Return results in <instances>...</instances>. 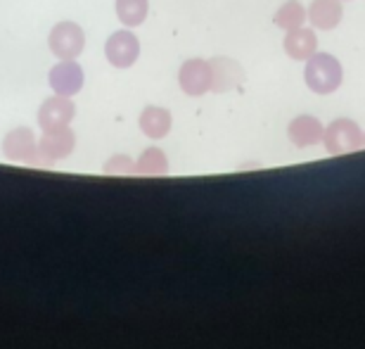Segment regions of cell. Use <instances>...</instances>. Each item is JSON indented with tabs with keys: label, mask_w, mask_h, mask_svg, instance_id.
Wrapping results in <instances>:
<instances>
[{
	"label": "cell",
	"mask_w": 365,
	"mask_h": 349,
	"mask_svg": "<svg viewBox=\"0 0 365 349\" xmlns=\"http://www.w3.org/2000/svg\"><path fill=\"white\" fill-rule=\"evenodd\" d=\"M341 64L334 55L330 53H313L309 60H306V86L318 93V96H330L341 86Z\"/></svg>",
	"instance_id": "6da1fadb"
},
{
	"label": "cell",
	"mask_w": 365,
	"mask_h": 349,
	"mask_svg": "<svg viewBox=\"0 0 365 349\" xmlns=\"http://www.w3.org/2000/svg\"><path fill=\"white\" fill-rule=\"evenodd\" d=\"M178 84L185 96L200 98L211 91V64L207 60H187L178 71Z\"/></svg>",
	"instance_id": "8992f818"
},
{
	"label": "cell",
	"mask_w": 365,
	"mask_h": 349,
	"mask_svg": "<svg viewBox=\"0 0 365 349\" xmlns=\"http://www.w3.org/2000/svg\"><path fill=\"white\" fill-rule=\"evenodd\" d=\"M74 114H76L74 100L67 98V96H55V98H48L46 103L41 105L38 123H41L43 131L64 128V126H69V123H71Z\"/></svg>",
	"instance_id": "52a82bcc"
},
{
	"label": "cell",
	"mask_w": 365,
	"mask_h": 349,
	"mask_svg": "<svg viewBox=\"0 0 365 349\" xmlns=\"http://www.w3.org/2000/svg\"><path fill=\"white\" fill-rule=\"evenodd\" d=\"M211 91L214 93H225L242 81L245 71L235 60H228V57H216L211 60Z\"/></svg>",
	"instance_id": "8fae6325"
},
{
	"label": "cell",
	"mask_w": 365,
	"mask_h": 349,
	"mask_svg": "<svg viewBox=\"0 0 365 349\" xmlns=\"http://www.w3.org/2000/svg\"><path fill=\"white\" fill-rule=\"evenodd\" d=\"M273 21H275V26L284 29V31H292V29L304 26L306 10L302 7V3H297V0H289V3H284L280 10L275 12Z\"/></svg>",
	"instance_id": "2e32d148"
},
{
	"label": "cell",
	"mask_w": 365,
	"mask_h": 349,
	"mask_svg": "<svg viewBox=\"0 0 365 349\" xmlns=\"http://www.w3.org/2000/svg\"><path fill=\"white\" fill-rule=\"evenodd\" d=\"M323 143L330 155H346V152L363 148V131L351 119H334L325 128Z\"/></svg>",
	"instance_id": "3957f363"
},
{
	"label": "cell",
	"mask_w": 365,
	"mask_h": 349,
	"mask_svg": "<svg viewBox=\"0 0 365 349\" xmlns=\"http://www.w3.org/2000/svg\"><path fill=\"white\" fill-rule=\"evenodd\" d=\"M105 55H107V62L112 64V67L128 69V67H133L138 55H140V43H138L135 34L121 29V31H114L107 39Z\"/></svg>",
	"instance_id": "277c9868"
},
{
	"label": "cell",
	"mask_w": 365,
	"mask_h": 349,
	"mask_svg": "<svg viewBox=\"0 0 365 349\" xmlns=\"http://www.w3.org/2000/svg\"><path fill=\"white\" fill-rule=\"evenodd\" d=\"M83 69L76 60H62L57 62L48 74V84L57 96H76L83 88Z\"/></svg>",
	"instance_id": "5b68a950"
},
{
	"label": "cell",
	"mask_w": 365,
	"mask_h": 349,
	"mask_svg": "<svg viewBox=\"0 0 365 349\" xmlns=\"http://www.w3.org/2000/svg\"><path fill=\"white\" fill-rule=\"evenodd\" d=\"M105 171H126V173H130L133 171V162H130L128 157H121V155H116L112 162H109L107 166H105Z\"/></svg>",
	"instance_id": "ac0fdd59"
},
{
	"label": "cell",
	"mask_w": 365,
	"mask_h": 349,
	"mask_svg": "<svg viewBox=\"0 0 365 349\" xmlns=\"http://www.w3.org/2000/svg\"><path fill=\"white\" fill-rule=\"evenodd\" d=\"M148 0H116V17L123 26H140L148 17Z\"/></svg>",
	"instance_id": "9a60e30c"
},
{
	"label": "cell",
	"mask_w": 365,
	"mask_h": 349,
	"mask_svg": "<svg viewBox=\"0 0 365 349\" xmlns=\"http://www.w3.org/2000/svg\"><path fill=\"white\" fill-rule=\"evenodd\" d=\"M140 128L150 138H164L171 131V112L164 107H145L140 112Z\"/></svg>",
	"instance_id": "5bb4252c"
},
{
	"label": "cell",
	"mask_w": 365,
	"mask_h": 349,
	"mask_svg": "<svg viewBox=\"0 0 365 349\" xmlns=\"http://www.w3.org/2000/svg\"><path fill=\"white\" fill-rule=\"evenodd\" d=\"M169 169V162H166V155L159 148H148L138 159V171L148 173V176H162Z\"/></svg>",
	"instance_id": "e0dca14e"
},
{
	"label": "cell",
	"mask_w": 365,
	"mask_h": 349,
	"mask_svg": "<svg viewBox=\"0 0 365 349\" xmlns=\"http://www.w3.org/2000/svg\"><path fill=\"white\" fill-rule=\"evenodd\" d=\"M3 152H5L7 159H17V162H31V159L38 155L34 131L26 128V126L12 128L10 133L5 136V141H3Z\"/></svg>",
	"instance_id": "9c48e42d"
},
{
	"label": "cell",
	"mask_w": 365,
	"mask_h": 349,
	"mask_svg": "<svg viewBox=\"0 0 365 349\" xmlns=\"http://www.w3.org/2000/svg\"><path fill=\"white\" fill-rule=\"evenodd\" d=\"M284 53H287L292 60H309L313 53H318V39L313 29H292L284 36Z\"/></svg>",
	"instance_id": "7c38bea8"
},
{
	"label": "cell",
	"mask_w": 365,
	"mask_h": 349,
	"mask_svg": "<svg viewBox=\"0 0 365 349\" xmlns=\"http://www.w3.org/2000/svg\"><path fill=\"white\" fill-rule=\"evenodd\" d=\"M48 46L50 53L60 60H76L83 53L86 34L76 21H57L48 36Z\"/></svg>",
	"instance_id": "7a4b0ae2"
},
{
	"label": "cell",
	"mask_w": 365,
	"mask_h": 349,
	"mask_svg": "<svg viewBox=\"0 0 365 349\" xmlns=\"http://www.w3.org/2000/svg\"><path fill=\"white\" fill-rule=\"evenodd\" d=\"M363 148H365V133H363Z\"/></svg>",
	"instance_id": "d6986e66"
},
{
	"label": "cell",
	"mask_w": 365,
	"mask_h": 349,
	"mask_svg": "<svg viewBox=\"0 0 365 349\" xmlns=\"http://www.w3.org/2000/svg\"><path fill=\"white\" fill-rule=\"evenodd\" d=\"M287 136L297 148H311V145L323 141L325 126L316 119V116L302 114V116H297V119H292L289 128H287Z\"/></svg>",
	"instance_id": "30bf717a"
},
{
	"label": "cell",
	"mask_w": 365,
	"mask_h": 349,
	"mask_svg": "<svg viewBox=\"0 0 365 349\" xmlns=\"http://www.w3.org/2000/svg\"><path fill=\"white\" fill-rule=\"evenodd\" d=\"M76 145V133L69 126L46 131V136L38 143V155L43 157V162H55V159H64L71 155Z\"/></svg>",
	"instance_id": "ba28073f"
},
{
	"label": "cell",
	"mask_w": 365,
	"mask_h": 349,
	"mask_svg": "<svg viewBox=\"0 0 365 349\" xmlns=\"http://www.w3.org/2000/svg\"><path fill=\"white\" fill-rule=\"evenodd\" d=\"M341 14H344V10H341L339 0H313L306 17L320 31H330L341 21Z\"/></svg>",
	"instance_id": "4fadbf2b"
}]
</instances>
